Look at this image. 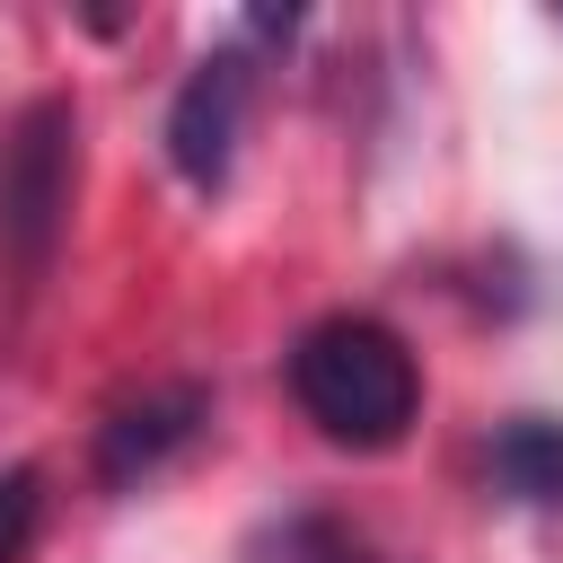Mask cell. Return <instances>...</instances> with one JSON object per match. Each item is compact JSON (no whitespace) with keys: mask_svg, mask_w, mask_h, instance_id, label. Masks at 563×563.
<instances>
[{"mask_svg":"<svg viewBox=\"0 0 563 563\" xmlns=\"http://www.w3.org/2000/svg\"><path fill=\"white\" fill-rule=\"evenodd\" d=\"M246 106H255V62L238 44L202 53L167 106V167L194 194H220L238 176V141H246Z\"/></svg>","mask_w":563,"mask_h":563,"instance_id":"3","label":"cell"},{"mask_svg":"<svg viewBox=\"0 0 563 563\" xmlns=\"http://www.w3.org/2000/svg\"><path fill=\"white\" fill-rule=\"evenodd\" d=\"M282 563H369L343 528H325V519H299V528H282Z\"/></svg>","mask_w":563,"mask_h":563,"instance_id":"7","label":"cell"},{"mask_svg":"<svg viewBox=\"0 0 563 563\" xmlns=\"http://www.w3.org/2000/svg\"><path fill=\"white\" fill-rule=\"evenodd\" d=\"M35 519H44V475L35 466H0V563H26Z\"/></svg>","mask_w":563,"mask_h":563,"instance_id":"6","label":"cell"},{"mask_svg":"<svg viewBox=\"0 0 563 563\" xmlns=\"http://www.w3.org/2000/svg\"><path fill=\"white\" fill-rule=\"evenodd\" d=\"M484 484L519 510H563V422L554 413H510L484 440Z\"/></svg>","mask_w":563,"mask_h":563,"instance_id":"5","label":"cell"},{"mask_svg":"<svg viewBox=\"0 0 563 563\" xmlns=\"http://www.w3.org/2000/svg\"><path fill=\"white\" fill-rule=\"evenodd\" d=\"M70 176H79V114L70 97H35L0 132V273L35 290L53 273L62 220H70Z\"/></svg>","mask_w":563,"mask_h":563,"instance_id":"2","label":"cell"},{"mask_svg":"<svg viewBox=\"0 0 563 563\" xmlns=\"http://www.w3.org/2000/svg\"><path fill=\"white\" fill-rule=\"evenodd\" d=\"M202 422H211V396H202L194 378H176V387H150V396H132V405H114V413L97 422V484H106V493L150 484L167 457H185V449L202 440Z\"/></svg>","mask_w":563,"mask_h":563,"instance_id":"4","label":"cell"},{"mask_svg":"<svg viewBox=\"0 0 563 563\" xmlns=\"http://www.w3.org/2000/svg\"><path fill=\"white\" fill-rule=\"evenodd\" d=\"M290 396L299 413L334 440V449H396L422 413V369H413V343L387 325V317H317L299 343H290Z\"/></svg>","mask_w":563,"mask_h":563,"instance_id":"1","label":"cell"}]
</instances>
